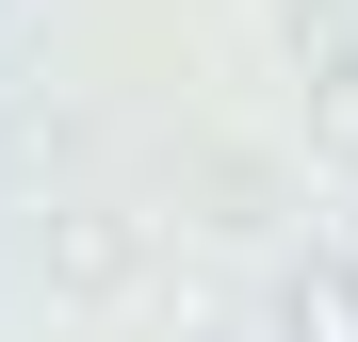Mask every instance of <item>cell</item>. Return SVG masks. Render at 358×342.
Listing matches in <instances>:
<instances>
[{
  "label": "cell",
  "instance_id": "obj_1",
  "mask_svg": "<svg viewBox=\"0 0 358 342\" xmlns=\"http://www.w3.org/2000/svg\"><path fill=\"white\" fill-rule=\"evenodd\" d=\"M277 33L310 49V82H326V131L358 147V33H342V0H277Z\"/></svg>",
  "mask_w": 358,
  "mask_h": 342
},
{
  "label": "cell",
  "instance_id": "obj_2",
  "mask_svg": "<svg viewBox=\"0 0 358 342\" xmlns=\"http://www.w3.org/2000/svg\"><path fill=\"white\" fill-rule=\"evenodd\" d=\"M293 326H310V342H358V294H342V277H310V294H293Z\"/></svg>",
  "mask_w": 358,
  "mask_h": 342
}]
</instances>
